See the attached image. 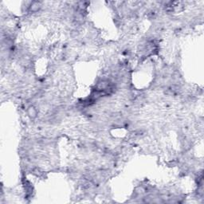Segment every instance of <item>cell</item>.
<instances>
[{
    "mask_svg": "<svg viewBox=\"0 0 204 204\" xmlns=\"http://www.w3.org/2000/svg\"><path fill=\"white\" fill-rule=\"evenodd\" d=\"M27 114L30 119H34L38 116V111L34 106H30L27 109Z\"/></svg>",
    "mask_w": 204,
    "mask_h": 204,
    "instance_id": "2",
    "label": "cell"
},
{
    "mask_svg": "<svg viewBox=\"0 0 204 204\" xmlns=\"http://www.w3.org/2000/svg\"><path fill=\"white\" fill-rule=\"evenodd\" d=\"M41 7H42V3H40V2H32V3H30V6H29L30 11L34 12V13H35V12H38V11L40 10Z\"/></svg>",
    "mask_w": 204,
    "mask_h": 204,
    "instance_id": "1",
    "label": "cell"
}]
</instances>
